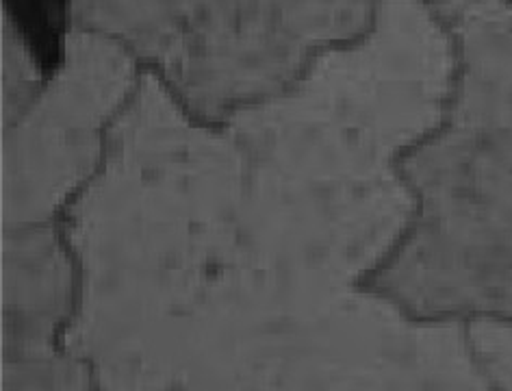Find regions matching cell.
I'll list each match as a JSON object with an SVG mask.
<instances>
[{
	"mask_svg": "<svg viewBox=\"0 0 512 391\" xmlns=\"http://www.w3.org/2000/svg\"><path fill=\"white\" fill-rule=\"evenodd\" d=\"M506 3H512V0H506Z\"/></svg>",
	"mask_w": 512,
	"mask_h": 391,
	"instance_id": "obj_1",
	"label": "cell"
}]
</instances>
